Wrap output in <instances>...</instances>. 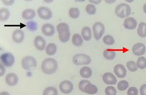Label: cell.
Returning a JSON list of instances; mask_svg holds the SVG:
<instances>
[{"mask_svg": "<svg viewBox=\"0 0 146 95\" xmlns=\"http://www.w3.org/2000/svg\"><path fill=\"white\" fill-rule=\"evenodd\" d=\"M58 66L56 60L53 58H47L42 63V70L45 74L50 75L56 72Z\"/></svg>", "mask_w": 146, "mask_h": 95, "instance_id": "obj_1", "label": "cell"}, {"mask_svg": "<svg viewBox=\"0 0 146 95\" xmlns=\"http://www.w3.org/2000/svg\"><path fill=\"white\" fill-rule=\"evenodd\" d=\"M57 30L59 33L60 40L62 43H66L70 38L69 26L65 23H60L57 25Z\"/></svg>", "mask_w": 146, "mask_h": 95, "instance_id": "obj_2", "label": "cell"}, {"mask_svg": "<svg viewBox=\"0 0 146 95\" xmlns=\"http://www.w3.org/2000/svg\"><path fill=\"white\" fill-rule=\"evenodd\" d=\"M79 88L82 92L88 94H95L98 92V88L88 80H83L81 81L79 83Z\"/></svg>", "mask_w": 146, "mask_h": 95, "instance_id": "obj_3", "label": "cell"}, {"mask_svg": "<svg viewBox=\"0 0 146 95\" xmlns=\"http://www.w3.org/2000/svg\"><path fill=\"white\" fill-rule=\"evenodd\" d=\"M115 13L117 17L124 18L130 15L131 13V8L127 3H121L116 8Z\"/></svg>", "mask_w": 146, "mask_h": 95, "instance_id": "obj_4", "label": "cell"}, {"mask_svg": "<svg viewBox=\"0 0 146 95\" xmlns=\"http://www.w3.org/2000/svg\"><path fill=\"white\" fill-rule=\"evenodd\" d=\"M73 62L76 65H88L91 62V58L89 56L83 54L74 55L73 58Z\"/></svg>", "mask_w": 146, "mask_h": 95, "instance_id": "obj_5", "label": "cell"}, {"mask_svg": "<svg viewBox=\"0 0 146 95\" xmlns=\"http://www.w3.org/2000/svg\"><path fill=\"white\" fill-rule=\"evenodd\" d=\"M37 63L35 58L31 56H27L22 59V66L27 70H33L37 67Z\"/></svg>", "mask_w": 146, "mask_h": 95, "instance_id": "obj_6", "label": "cell"}, {"mask_svg": "<svg viewBox=\"0 0 146 95\" xmlns=\"http://www.w3.org/2000/svg\"><path fill=\"white\" fill-rule=\"evenodd\" d=\"M93 31L95 39L99 40L104 33V25L101 22H96L93 26Z\"/></svg>", "mask_w": 146, "mask_h": 95, "instance_id": "obj_7", "label": "cell"}, {"mask_svg": "<svg viewBox=\"0 0 146 95\" xmlns=\"http://www.w3.org/2000/svg\"><path fill=\"white\" fill-rule=\"evenodd\" d=\"M1 60L3 65L7 67H10L14 64V56L9 53H5L1 55Z\"/></svg>", "mask_w": 146, "mask_h": 95, "instance_id": "obj_8", "label": "cell"}, {"mask_svg": "<svg viewBox=\"0 0 146 95\" xmlns=\"http://www.w3.org/2000/svg\"><path fill=\"white\" fill-rule=\"evenodd\" d=\"M38 14L40 18L44 20H49L52 16V11L48 8L46 7H40L38 9Z\"/></svg>", "mask_w": 146, "mask_h": 95, "instance_id": "obj_9", "label": "cell"}, {"mask_svg": "<svg viewBox=\"0 0 146 95\" xmlns=\"http://www.w3.org/2000/svg\"><path fill=\"white\" fill-rule=\"evenodd\" d=\"M60 89L62 93L64 94H69L73 91L74 85L70 81H63L60 84Z\"/></svg>", "mask_w": 146, "mask_h": 95, "instance_id": "obj_10", "label": "cell"}, {"mask_svg": "<svg viewBox=\"0 0 146 95\" xmlns=\"http://www.w3.org/2000/svg\"><path fill=\"white\" fill-rule=\"evenodd\" d=\"M103 80L104 82L108 85H115L117 82L116 78L110 72L104 73L103 75Z\"/></svg>", "mask_w": 146, "mask_h": 95, "instance_id": "obj_11", "label": "cell"}, {"mask_svg": "<svg viewBox=\"0 0 146 95\" xmlns=\"http://www.w3.org/2000/svg\"><path fill=\"white\" fill-rule=\"evenodd\" d=\"M114 73L117 77L122 78L126 76L127 70L124 66L121 64H118L115 66Z\"/></svg>", "mask_w": 146, "mask_h": 95, "instance_id": "obj_12", "label": "cell"}, {"mask_svg": "<svg viewBox=\"0 0 146 95\" xmlns=\"http://www.w3.org/2000/svg\"><path fill=\"white\" fill-rule=\"evenodd\" d=\"M133 52L134 54L136 56L144 55L146 52L145 46L141 43L135 44L133 46Z\"/></svg>", "mask_w": 146, "mask_h": 95, "instance_id": "obj_13", "label": "cell"}, {"mask_svg": "<svg viewBox=\"0 0 146 95\" xmlns=\"http://www.w3.org/2000/svg\"><path fill=\"white\" fill-rule=\"evenodd\" d=\"M42 30L43 34L48 37L53 36L55 32L54 27L51 24L48 23L43 25Z\"/></svg>", "mask_w": 146, "mask_h": 95, "instance_id": "obj_14", "label": "cell"}, {"mask_svg": "<svg viewBox=\"0 0 146 95\" xmlns=\"http://www.w3.org/2000/svg\"><path fill=\"white\" fill-rule=\"evenodd\" d=\"M6 83L10 86H15L18 83L19 78L16 74L13 73H9L6 76Z\"/></svg>", "mask_w": 146, "mask_h": 95, "instance_id": "obj_15", "label": "cell"}, {"mask_svg": "<svg viewBox=\"0 0 146 95\" xmlns=\"http://www.w3.org/2000/svg\"><path fill=\"white\" fill-rule=\"evenodd\" d=\"M123 25L126 29L133 30L137 27V22L136 20L133 18L129 17L124 20Z\"/></svg>", "mask_w": 146, "mask_h": 95, "instance_id": "obj_16", "label": "cell"}, {"mask_svg": "<svg viewBox=\"0 0 146 95\" xmlns=\"http://www.w3.org/2000/svg\"><path fill=\"white\" fill-rule=\"evenodd\" d=\"M34 44L38 50L43 51L46 46V42L42 37L38 36L35 38Z\"/></svg>", "mask_w": 146, "mask_h": 95, "instance_id": "obj_17", "label": "cell"}, {"mask_svg": "<svg viewBox=\"0 0 146 95\" xmlns=\"http://www.w3.org/2000/svg\"><path fill=\"white\" fill-rule=\"evenodd\" d=\"M25 34L22 31L16 30L14 32L13 34V38L15 43H19L24 40Z\"/></svg>", "mask_w": 146, "mask_h": 95, "instance_id": "obj_18", "label": "cell"}, {"mask_svg": "<svg viewBox=\"0 0 146 95\" xmlns=\"http://www.w3.org/2000/svg\"><path fill=\"white\" fill-rule=\"evenodd\" d=\"M22 16L25 20L32 19L36 16V13L33 9H26L22 13Z\"/></svg>", "mask_w": 146, "mask_h": 95, "instance_id": "obj_19", "label": "cell"}, {"mask_svg": "<svg viewBox=\"0 0 146 95\" xmlns=\"http://www.w3.org/2000/svg\"><path fill=\"white\" fill-rule=\"evenodd\" d=\"M82 35L84 40L89 41L92 37V31L91 28L88 27H85L82 30Z\"/></svg>", "mask_w": 146, "mask_h": 95, "instance_id": "obj_20", "label": "cell"}, {"mask_svg": "<svg viewBox=\"0 0 146 95\" xmlns=\"http://www.w3.org/2000/svg\"><path fill=\"white\" fill-rule=\"evenodd\" d=\"M92 74V70L89 67L84 66L80 70V75L82 77L88 78L91 77Z\"/></svg>", "mask_w": 146, "mask_h": 95, "instance_id": "obj_21", "label": "cell"}, {"mask_svg": "<svg viewBox=\"0 0 146 95\" xmlns=\"http://www.w3.org/2000/svg\"><path fill=\"white\" fill-rule=\"evenodd\" d=\"M73 44L76 46H81L83 43V39L80 34L76 33L74 34L72 39Z\"/></svg>", "mask_w": 146, "mask_h": 95, "instance_id": "obj_22", "label": "cell"}, {"mask_svg": "<svg viewBox=\"0 0 146 95\" xmlns=\"http://www.w3.org/2000/svg\"><path fill=\"white\" fill-rule=\"evenodd\" d=\"M138 33L141 37H146V23L142 22L139 25L138 28Z\"/></svg>", "mask_w": 146, "mask_h": 95, "instance_id": "obj_23", "label": "cell"}, {"mask_svg": "<svg viewBox=\"0 0 146 95\" xmlns=\"http://www.w3.org/2000/svg\"><path fill=\"white\" fill-rule=\"evenodd\" d=\"M57 51V46L54 43H50L46 48V52L47 54L50 56L55 54Z\"/></svg>", "mask_w": 146, "mask_h": 95, "instance_id": "obj_24", "label": "cell"}, {"mask_svg": "<svg viewBox=\"0 0 146 95\" xmlns=\"http://www.w3.org/2000/svg\"><path fill=\"white\" fill-rule=\"evenodd\" d=\"M10 12L6 8L1 9L0 10V19L1 21H5L9 18Z\"/></svg>", "mask_w": 146, "mask_h": 95, "instance_id": "obj_25", "label": "cell"}, {"mask_svg": "<svg viewBox=\"0 0 146 95\" xmlns=\"http://www.w3.org/2000/svg\"><path fill=\"white\" fill-rule=\"evenodd\" d=\"M103 54L104 58L108 60H112L114 59L116 55L115 51L107 50V49L104 51Z\"/></svg>", "mask_w": 146, "mask_h": 95, "instance_id": "obj_26", "label": "cell"}, {"mask_svg": "<svg viewBox=\"0 0 146 95\" xmlns=\"http://www.w3.org/2000/svg\"><path fill=\"white\" fill-rule=\"evenodd\" d=\"M58 92L54 87H48L44 90L43 95H58Z\"/></svg>", "mask_w": 146, "mask_h": 95, "instance_id": "obj_27", "label": "cell"}, {"mask_svg": "<svg viewBox=\"0 0 146 95\" xmlns=\"http://www.w3.org/2000/svg\"><path fill=\"white\" fill-rule=\"evenodd\" d=\"M69 14L70 17L72 19H77L80 16V10L76 8H72L69 10Z\"/></svg>", "mask_w": 146, "mask_h": 95, "instance_id": "obj_28", "label": "cell"}, {"mask_svg": "<svg viewBox=\"0 0 146 95\" xmlns=\"http://www.w3.org/2000/svg\"><path fill=\"white\" fill-rule=\"evenodd\" d=\"M137 66L141 70H143L146 68V59L145 57H141L139 58L137 60Z\"/></svg>", "mask_w": 146, "mask_h": 95, "instance_id": "obj_29", "label": "cell"}, {"mask_svg": "<svg viewBox=\"0 0 146 95\" xmlns=\"http://www.w3.org/2000/svg\"><path fill=\"white\" fill-rule=\"evenodd\" d=\"M129 83L127 81L122 80L118 83L117 85V89L120 91H124L129 87Z\"/></svg>", "mask_w": 146, "mask_h": 95, "instance_id": "obj_30", "label": "cell"}, {"mask_svg": "<svg viewBox=\"0 0 146 95\" xmlns=\"http://www.w3.org/2000/svg\"><path fill=\"white\" fill-rule=\"evenodd\" d=\"M127 68L129 71L134 72L138 70V66L135 62L133 61H129L127 64Z\"/></svg>", "mask_w": 146, "mask_h": 95, "instance_id": "obj_31", "label": "cell"}, {"mask_svg": "<svg viewBox=\"0 0 146 95\" xmlns=\"http://www.w3.org/2000/svg\"><path fill=\"white\" fill-rule=\"evenodd\" d=\"M115 41L113 37L110 35H106L103 38V42L106 45H112L114 44Z\"/></svg>", "mask_w": 146, "mask_h": 95, "instance_id": "obj_32", "label": "cell"}, {"mask_svg": "<svg viewBox=\"0 0 146 95\" xmlns=\"http://www.w3.org/2000/svg\"><path fill=\"white\" fill-rule=\"evenodd\" d=\"M27 28L31 31H36L38 28L37 24L33 21H31L27 22Z\"/></svg>", "mask_w": 146, "mask_h": 95, "instance_id": "obj_33", "label": "cell"}, {"mask_svg": "<svg viewBox=\"0 0 146 95\" xmlns=\"http://www.w3.org/2000/svg\"><path fill=\"white\" fill-rule=\"evenodd\" d=\"M96 11L97 9H96V7L92 4H88L86 7V11L88 14L91 15L95 14L96 13Z\"/></svg>", "mask_w": 146, "mask_h": 95, "instance_id": "obj_34", "label": "cell"}, {"mask_svg": "<svg viewBox=\"0 0 146 95\" xmlns=\"http://www.w3.org/2000/svg\"><path fill=\"white\" fill-rule=\"evenodd\" d=\"M105 94L106 95H116L117 90L114 87L108 86L105 89Z\"/></svg>", "mask_w": 146, "mask_h": 95, "instance_id": "obj_35", "label": "cell"}, {"mask_svg": "<svg viewBox=\"0 0 146 95\" xmlns=\"http://www.w3.org/2000/svg\"><path fill=\"white\" fill-rule=\"evenodd\" d=\"M138 90L135 87H131L127 90V95H138Z\"/></svg>", "mask_w": 146, "mask_h": 95, "instance_id": "obj_36", "label": "cell"}, {"mask_svg": "<svg viewBox=\"0 0 146 95\" xmlns=\"http://www.w3.org/2000/svg\"><path fill=\"white\" fill-rule=\"evenodd\" d=\"M141 95H146V84H143L140 88Z\"/></svg>", "mask_w": 146, "mask_h": 95, "instance_id": "obj_37", "label": "cell"}, {"mask_svg": "<svg viewBox=\"0 0 146 95\" xmlns=\"http://www.w3.org/2000/svg\"><path fill=\"white\" fill-rule=\"evenodd\" d=\"M3 3L7 6H11L15 2V1L13 0H3L2 1Z\"/></svg>", "mask_w": 146, "mask_h": 95, "instance_id": "obj_38", "label": "cell"}, {"mask_svg": "<svg viewBox=\"0 0 146 95\" xmlns=\"http://www.w3.org/2000/svg\"><path fill=\"white\" fill-rule=\"evenodd\" d=\"M0 66H1V72H0V74H1V76H2L5 74V69L1 64Z\"/></svg>", "mask_w": 146, "mask_h": 95, "instance_id": "obj_39", "label": "cell"}, {"mask_svg": "<svg viewBox=\"0 0 146 95\" xmlns=\"http://www.w3.org/2000/svg\"><path fill=\"white\" fill-rule=\"evenodd\" d=\"M0 95H10L8 92H2L1 93Z\"/></svg>", "mask_w": 146, "mask_h": 95, "instance_id": "obj_40", "label": "cell"}, {"mask_svg": "<svg viewBox=\"0 0 146 95\" xmlns=\"http://www.w3.org/2000/svg\"><path fill=\"white\" fill-rule=\"evenodd\" d=\"M143 8H144V12L146 14V3L144 5Z\"/></svg>", "mask_w": 146, "mask_h": 95, "instance_id": "obj_41", "label": "cell"}]
</instances>
